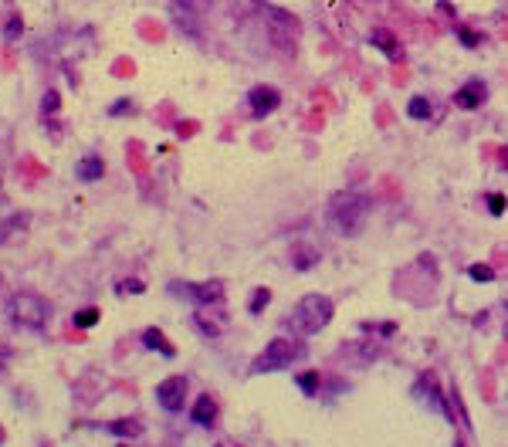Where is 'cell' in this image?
Masks as SVG:
<instances>
[{
    "label": "cell",
    "mask_w": 508,
    "mask_h": 447,
    "mask_svg": "<svg viewBox=\"0 0 508 447\" xmlns=\"http://www.w3.org/2000/svg\"><path fill=\"white\" fill-rule=\"evenodd\" d=\"M302 353H305V349H302L298 342H291V339H271L265 346V353L251 362V373H275V369H285V366H291Z\"/></svg>",
    "instance_id": "3957f363"
},
{
    "label": "cell",
    "mask_w": 508,
    "mask_h": 447,
    "mask_svg": "<svg viewBox=\"0 0 508 447\" xmlns=\"http://www.w3.org/2000/svg\"><path fill=\"white\" fill-rule=\"evenodd\" d=\"M102 170H106V166H102V156H85L78 163V177L82 179H99Z\"/></svg>",
    "instance_id": "4fadbf2b"
},
{
    "label": "cell",
    "mask_w": 508,
    "mask_h": 447,
    "mask_svg": "<svg viewBox=\"0 0 508 447\" xmlns=\"http://www.w3.org/2000/svg\"><path fill=\"white\" fill-rule=\"evenodd\" d=\"M268 38L285 54L295 51V45H298V21L291 14H285V10H278V7H268Z\"/></svg>",
    "instance_id": "277c9868"
},
{
    "label": "cell",
    "mask_w": 508,
    "mask_h": 447,
    "mask_svg": "<svg viewBox=\"0 0 508 447\" xmlns=\"http://www.w3.org/2000/svg\"><path fill=\"white\" fill-rule=\"evenodd\" d=\"M332 318V302L326 295H305L295 309H291V329L298 335H315L326 329Z\"/></svg>",
    "instance_id": "7a4b0ae2"
},
{
    "label": "cell",
    "mask_w": 508,
    "mask_h": 447,
    "mask_svg": "<svg viewBox=\"0 0 508 447\" xmlns=\"http://www.w3.org/2000/svg\"><path fill=\"white\" fill-rule=\"evenodd\" d=\"M268 302H271V291H268V288H258V291H254V298H251V305H247V309H251V312L258 315V312H261V309L268 305Z\"/></svg>",
    "instance_id": "9a60e30c"
},
{
    "label": "cell",
    "mask_w": 508,
    "mask_h": 447,
    "mask_svg": "<svg viewBox=\"0 0 508 447\" xmlns=\"http://www.w3.org/2000/svg\"><path fill=\"white\" fill-rule=\"evenodd\" d=\"M10 309H14V318L17 322H27V325H41L48 318V305L45 298H38V295H17L14 302H10Z\"/></svg>",
    "instance_id": "5b68a950"
},
{
    "label": "cell",
    "mask_w": 508,
    "mask_h": 447,
    "mask_svg": "<svg viewBox=\"0 0 508 447\" xmlns=\"http://www.w3.org/2000/svg\"><path fill=\"white\" fill-rule=\"evenodd\" d=\"M247 102H251V112L254 115H271V112L278 109L282 95H278V89H271V85H258V89H251Z\"/></svg>",
    "instance_id": "52a82bcc"
},
{
    "label": "cell",
    "mask_w": 508,
    "mask_h": 447,
    "mask_svg": "<svg viewBox=\"0 0 508 447\" xmlns=\"http://www.w3.org/2000/svg\"><path fill=\"white\" fill-rule=\"evenodd\" d=\"M156 400L163 403L166 410H180L183 400H187V380L183 376H170L156 386Z\"/></svg>",
    "instance_id": "8992f818"
},
{
    "label": "cell",
    "mask_w": 508,
    "mask_h": 447,
    "mask_svg": "<svg viewBox=\"0 0 508 447\" xmlns=\"http://www.w3.org/2000/svg\"><path fill=\"white\" fill-rule=\"evenodd\" d=\"M143 342H146L150 349H159L163 356H173V353H177V349L166 342V335L159 332V329H146V332H143Z\"/></svg>",
    "instance_id": "7c38bea8"
},
{
    "label": "cell",
    "mask_w": 508,
    "mask_h": 447,
    "mask_svg": "<svg viewBox=\"0 0 508 447\" xmlns=\"http://www.w3.org/2000/svg\"><path fill=\"white\" fill-rule=\"evenodd\" d=\"M407 112H410L414 119H427V115H430V102H427V98H414Z\"/></svg>",
    "instance_id": "2e32d148"
},
{
    "label": "cell",
    "mask_w": 508,
    "mask_h": 447,
    "mask_svg": "<svg viewBox=\"0 0 508 447\" xmlns=\"http://www.w3.org/2000/svg\"><path fill=\"white\" fill-rule=\"evenodd\" d=\"M454 102H458L461 109H474L478 102H485V85H481V82H467V85L454 95Z\"/></svg>",
    "instance_id": "30bf717a"
},
{
    "label": "cell",
    "mask_w": 508,
    "mask_h": 447,
    "mask_svg": "<svg viewBox=\"0 0 508 447\" xmlns=\"http://www.w3.org/2000/svg\"><path fill=\"white\" fill-rule=\"evenodd\" d=\"M17 34H21V17H10V24H7V31H3V38H7V41H14Z\"/></svg>",
    "instance_id": "ffe728a7"
},
{
    "label": "cell",
    "mask_w": 508,
    "mask_h": 447,
    "mask_svg": "<svg viewBox=\"0 0 508 447\" xmlns=\"http://www.w3.org/2000/svg\"><path fill=\"white\" fill-rule=\"evenodd\" d=\"M373 45H379L386 54H390V58H397V51H400L397 38H393L390 31H383V27H379V31H373Z\"/></svg>",
    "instance_id": "5bb4252c"
},
{
    "label": "cell",
    "mask_w": 508,
    "mask_h": 447,
    "mask_svg": "<svg viewBox=\"0 0 508 447\" xmlns=\"http://www.w3.org/2000/svg\"><path fill=\"white\" fill-rule=\"evenodd\" d=\"M119 291H129V295H139V291H143V281H136V278H129V281H119Z\"/></svg>",
    "instance_id": "44dd1931"
},
{
    "label": "cell",
    "mask_w": 508,
    "mask_h": 447,
    "mask_svg": "<svg viewBox=\"0 0 508 447\" xmlns=\"http://www.w3.org/2000/svg\"><path fill=\"white\" fill-rule=\"evenodd\" d=\"M190 417H194L197 424H214V420H217V400H214L210 393H203V397L194 403Z\"/></svg>",
    "instance_id": "ba28073f"
},
{
    "label": "cell",
    "mask_w": 508,
    "mask_h": 447,
    "mask_svg": "<svg viewBox=\"0 0 508 447\" xmlns=\"http://www.w3.org/2000/svg\"><path fill=\"white\" fill-rule=\"evenodd\" d=\"M109 430H115V434H133V437H136V434H139L143 427L136 424V420H115V424H112Z\"/></svg>",
    "instance_id": "ac0fdd59"
},
{
    "label": "cell",
    "mask_w": 508,
    "mask_h": 447,
    "mask_svg": "<svg viewBox=\"0 0 508 447\" xmlns=\"http://www.w3.org/2000/svg\"><path fill=\"white\" fill-rule=\"evenodd\" d=\"M329 214H332V221L339 224L342 234H359V227L370 217V197L359 193V190H342V193L332 197Z\"/></svg>",
    "instance_id": "6da1fadb"
},
{
    "label": "cell",
    "mask_w": 508,
    "mask_h": 447,
    "mask_svg": "<svg viewBox=\"0 0 508 447\" xmlns=\"http://www.w3.org/2000/svg\"><path fill=\"white\" fill-rule=\"evenodd\" d=\"M291 265L298 271H309L312 265H319V251L309 244H295L291 247Z\"/></svg>",
    "instance_id": "8fae6325"
},
{
    "label": "cell",
    "mask_w": 508,
    "mask_h": 447,
    "mask_svg": "<svg viewBox=\"0 0 508 447\" xmlns=\"http://www.w3.org/2000/svg\"><path fill=\"white\" fill-rule=\"evenodd\" d=\"M58 109V91H48L45 95V112H55Z\"/></svg>",
    "instance_id": "cb8c5ba5"
},
{
    "label": "cell",
    "mask_w": 508,
    "mask_h": 447,
    "mask_svg": "<svg viewBox=\"0 0 508 447\" xmlns=\"http://www.w3.org/2000/svg\"><path fill=\"white\" fill-rule=\"evenodd\" d=\"M187 295H194L197 302H221L224 298V285L221 281H203V285H183Z\"/></svg>",
    "instance_id": "9c48e42d"
},
{
    "label": "cell",
    "mask_w": 508,
    "mask_h": 447,
    "mask_svg": "<svg viewBox=\"0 0 508 447\" xmlns=\"http://www.w3.org/2000/svg\"><path fill=\"white\" fill-rule=\"evenodd\" d=\"M298 383H302V386H305V390H315V386H319V373H305V376H298Z\"/></svg>",
    "instance_id": "7402d4cb"
},
{
    "label": "cell",
    "mask_w": 508,
    "mask_h": 447,
    "mask_svg": "<svg viewBox=\"0 0 508 447\" xmlns=\"http://www.w3.org/2000/svg\"><path fill=\"white\" fill-rule=\"evenodd\" d=\"M95 318H99V309H85V312L75 315V325L78 329H89V325H95Z\"/></svg>",
    "instance_id": "e0dca14e"
},
{
    "label": "cell",
    "mask_w": 508,
    "mask_h": 447,
    "mask_svg": "<svg viewBox=\"0 0 508 447\" xmlns=\"http://www.w3.org/2000/svg\"><path fill=\"white\" fill-rule=\"evenodd\" d=\"M467 274H471L474 281H491V278H495V271L488 268V265H471V271H467Z\"/></svg>",
    "instance_id": "d6986e66"
},
{
    "label": "cell",
    "mask_w": 508,
    "mask_h": 447,
    "mask_svg": "<svg viewBox=\"0 0 508 447\" xmlns=\"http://www.w3.org/2000/svg\"><path fill=\"white\" fill-rule=\"evenodd\" d=\"M488 203H491V210H495V214H502V210H505V197H498V193H491V197H488Z\"/></svg>",
    "instance_id": "603a6c76"
},
{
    "label": "cell",
    "mask_w": 508,
    "mask_h": 447,
    "mask_svg": "<svg viewBox=\"0 0 508 447\" xmlns=\"http://www.w3.org/2000/svg\"><path fill=\"white\" fill-rule=\"evenodd\" d=\"M217 447H241V444H231V441H221V444Z\"/></svg>",
    "instance_id": "d4e9b609"
}]
</instances>
